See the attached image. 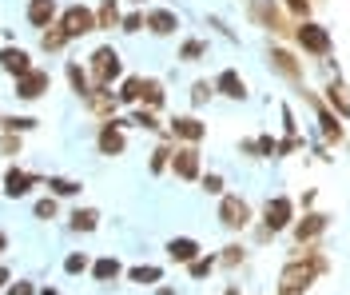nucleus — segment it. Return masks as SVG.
Masks as SVG:
<instances>
[{"mask_svg":"<svg viewBox=\"0 0 350 295\" xmlns=\"http://www.w3.org/2000/svg\"><path fill=\"white\" fill-rule=\"evenodd\" d=\"M68 84H72V92H76L80 100H88V96L96 92V84H92V72L80 68L76 60H68Z\"/></svg>","mask_w":350,"mask_h":295,"instance_id":"nucleus-19","label":"nucleus"},{"mask_svg":"<svg viewBox=\"0 0 350 295\" xmlns=\"http://www.w3.org/2000/svg\"><path fill=\"white\" fill-rule=\"evenodd\" d=\"M219 224L227 227V231H243V227L251 224V204L243 196H223L219 200Z\"/></svg>","mask_w":350,"mask_h":295,"instance_id":"nucleus-5","label":"nucleus"},{"mask_svg":"<svg viewBox=\"0 0 350 295\" xmlns=\"http://www.w3.org/2000/svg\"><path fill=\"white\" fill-rule=\"evenodd\" d=\"M120 28H124V32H139V28H148V16H144V12H128Z\"/></svg>","mask_w":350,"mask_h":295,"instance_id":"nucleus-41","label":"nucleus"},{"mask_svg":"<svg viewBox=\"0 0 350 295\" xmlns=\"http://www.w3.org/2000/svg\"><path fill=\"white\" fill-rule=\"evenodd\" d=\"M279 4H283L291 16H299V21H306V16H310V0H279Z\"/></svg>","mask_w":350,"mask_h":295,"instance_id":"nucleus-39","label":"nucleus"},{"mask_svg":"<svg viewBox=\"0 0 350 295\" xmlns=\"http://www.w3.org/2000/svg\"><path fill=\"white\" fill-rule=\"evenodd\" d=\"M0 156H21V132H4L0 136Z\"/></svg>","mask_w":350,"mask_h":295,"instance_id":"nucleus-38","label":"nucleus"},{"mask_svg":"<svg viewBox=\"0 0 350 295\" xmlns=\"http://www.w3.org/2000/svg\"><path fill=\"white\" fill-rule=\"evenodd\" d=\"M48 188H52V196H80L84 192V183L64 180V176H48Z\"/></svg>","mask_w":350,"mask_h":295,"instance_id":"nucleus-31","label":"nucleus"},{"mask_svg":"<svg viewBox=\"0 0 350 295\" xmlns=\"http://www.w3.org/2000/svg\"><path fill=\"white\" fill-rule=\"evenodd\" d=\"M239 148H243V152H247V156H259V144H255V140H243Z\"/></svg>","mask_w":350,"mask_h":295,"instance_id":"nucleus-47","label":"nucleus"},{"mask_svg":"<svg viewBox=\"0 0 350 295\" xmlns=\"http://www.w3.org/2000/svg\"><path fill=\"white\" fill-rule=\"evenodd\" d=\"M267 60H271V68L279 72L283 80H291V84H299V88H303V60H299L291 48H283V44L267 48Z\"/></svg>","mask_w":350,"mask_h":295,"instance_id":"nucleus-6","label":"nucleus"},{"mask_svg":"<svg viewBox=\"0 0 350 295\" xmlns=\"http://www.w3.org/2000/svg\"><path fill=\"white\" fill-rule=\"evenodd\" d=\"M211 84H215V92L219 96H227V100H247V80H243L235 68H223Z\"/></svg>","mask_w":350,"mask_h":295,"instance_id":"nucleus-13","label":"nucleus"},{"mask_svg":"<svg viewBox=\"0 0 350 295\" xmlns=\"http://www.w3.org/2000/svg\"><path fill=\"white\" fill-rule=\"evenodd\" d=\"M84 104H88V112H96L100 120H111V116H116V104H120V100H116V96H111L108 88H96V92H92V96L84 100Z\"/></svg>","mask_w":350,"mask_h":295,"instance_id":"nucleus-17","label":"nucleus"},{"mask_svg":"<svg viewBox=\"0 0 350 295\" xmlns=\"http://www.w3.org/2000/svg\"><path fill=\"white\" fill-rule=\"evenodd\" d=\"M131 4H144V0H131Z\"/></svg>","mask_w":350,"mask_h":295,"instance_id":"nucleus-52","label":"nucleus"},{"mask_svg":"<svg viewBox=\"0 0 350 295\" xmlns=\"http://www.w3.org/2000/svg\"><path fill=\"white\" fill-rule=\"evenodd\" d=\"M0 68L12 72V76H24V72L32 68V56H28L24 48H4V52H0Z\"/></svg>","mask_w":350,"mask_h":295,"instance_id":"nucleus-20","label":"nucleus"},{"mask_svg":"<svg viewBox=\"0 0 350 295\" xmlns=\"http://www.w3.org/2000/svg\"><path fill=\"white\" fill-rule=\"evenodd\" d=\"M48 88H52V76L44 68H28L24 76H16V96L21 100H40Z\"/></svg>","mask_w":350,"mask_h":295,"instance_id":"nucleus-11","label":"nucleus"},{"mask_svg":"<svg viewBox=\"0 0 350 295\" xmlns=\"http://www.w3.org/2000/svg\"><path fill=\"white\" fill-rule=\"evenodd\" d=\"M167 136L183 140V144H199V140L207 136V124L199 116H175L172 124H167Z\"/></svg>","mask_w":350,"mask_h":295,"instance_id":"nucleus-12","label":"nucleus"},{"mask_svg":"<svg viewBox=\"0 0 350 295\" xmlns=\"http://www.w3.org/2000/svg\"><path fill=\"white\" fill-rule=\"evenodd\" d=\"M92 275H96L100 283H116V279L124 275V268H120V259H116V255H104V259H96V264H92Z\"/></svg>","mask_w":350,"mask_h":295,"instance_id":"nucleus-23","label":"nucleus"},{"mask_svg":"<svg viewBox=\"0 0 350 295\" xmlns=\"http://www.w3.org/2000/svg\"><path fill=\"white\" fill-rule=\"evenodd\" d=\"M279 295H283V292H279Z\"/></svg>","mask_w":350,"mask_h":295,"instance_id":"nucleus-54","label":"nucleus"},{"mask_svg":"<svg viewBox=\"0 0 350 295\" xmlns=\"http://www.w3.org/2000/svg\"><path fill=\"white\" fill-rule=\"evenodd\" d=\"M172 172L179 180H199V144H179L172 152Z\"/></svg>","mask_w":350,"mask_h":295,"instance_id":"nucleus-10","label":"nucleus"},{"mask_svg":"<svg viewBox=\"0 0 350 295\" xmlns=\"http://www.w3.org/2000/svg\"><path fill=\"white\" fill-rule=\"evenodd\" d=\"M219 259L215 255H199V259H191V264H187V272L196 275V279H203V275H211V268H215Z\"/></svg>","mask_w":350,"mask_h":295,"instance_id":"nucleus-36","label":"nucleus"},{"mask_svg":"<svg viewBox=\"0 0 350 295\" xmlns=\"http://www.w3.org/2000/svg\"><path fill=\"white\" fill-rule=\"evenodd\" d=\"M299 148H303V140H299V136H286L283 144H279V156H291V152H299Z\"/></svg>","mask_w":350,"mask_h":295,"instance_id":"nucleus-45","label":"nucleus"},{"mask_svg":"<svg viewBox=\"0 0 350 295\" xmlns=\"http://www.w3.org/2000/svg\"><path fill=\"white\" fill-rule=\"evenodd\" d=\"M172 152H175L172 140H163V144H159V148L152 152V172H155V176H159L163 168H172Z\"/></svg>","mask_w":350,"mask_h":295,"instance_id":"nucleus-33","label":"nucleus"},{"mask_svg":"<svg viewBox=\"0 0 350 295\" xmlns=\"http://www.w3.org/2000/svg\"><path fill=\"white\" fill-rule=\"evenodd\" d=\"M203 56H207V44H203V40H196V36L183 40V48H179V60H183V64H199Z\"/></svg>","mask_w":350,"mask_h":295,"instance_id":"nucleus-29","label":"nucleus"},{"mask_svg":"<svg viewBox=\"0 0 350 295\" xmlns=\"http://www.w3.org/2000/svg\"><path fill=\"white\" fill-rule=\"evenodd\" d=\"M28 21L36 28H48L56 21V0H28Z\"/></svg>","mask_w":350,"mask_h":295,"instance_id":"nucleus-22","label":"nucleus"},{"mask_svg":"<svg viewBox=\"0 0 350 295\" xmlns=\"http://www.w3.org/2000/svg\"><path fill=\"white\" fill-rule=\"evenodd\" d=\"M131 124H135V128H144V132H159V120H155V108H148V104L131 112ZM159 136H163V132H159Z\"/></svg>","mask_w":350,"mask_h":295,"instance_id":"nucleus-30","label":"nucleus"},{"mask_svg":"<svg viewBox=\"0 0 350 295\" xmlns=\"http://www.w3.org/2000/svg\"><path fill=\"white\" fill-rule=\"evenodd\" d=\"M32 183H36V176H28L21 168H8V176H4V196H8V200H21V196L32 192Z\"/></svg>","mask_w":350,"mask_h":295,"instance_id":"nucleus-16","label":"nucleus"},{"mask_svg":"<svg viewBox=\"0 0 350 295\" xmlns=\"http://www.w3.org/2000/svg\"><path fill=\"white\" fill-rule=\"evenodd\" d=\"M0 287H8V268L0 264Z\"/></svg>","mask_w":350,"mask_h":295,"instance_id":"nucleus-48","label":"nucleus"},{"mask_svg":"<svg viewBox=\"0 0 350 295\" xmlns=\"http://www.w3.org/2000/svg\"><path fill=\"white\" fill-rule=\"evenodd\" d=\"M60 24H64V32L76 40V36H88V32H96L100 21H96V12L84 8V4H68L64 12H60Z\"/></svg>","mask_w":350,"mask_h":295,"instance_id":"nucleus-4","label":"nucleus"},{"mask_svg":"<svg viewBox=\"0 0 350 295\" xmlns=\"http://www.w3.org/2000/svg\"><path fill=\"white\" fill-rule=\"evenodd\" d=\"M139 96H144V76H128V80L120 84V92H116L120 104H139Z\"/></svg>","mask_w":350,"mask_h":295,"instance_id":"nucleus-25","label":"nucleus"},{"mask_svg":"<svg viewBox=\"0 0 350 295\" xmlns=\"http://www.w3.org/2000/svg\"><path fill=\"white\" fill-rule=\"evenodd\" d=\"M211 96H215V84H207V80H196V84H191V104H196V108H203Z\"/></svg>","mask_w":350,"mask_h":295,"instance_id":"nucleus-35","label":"nucleus"},{"mask_svg":"<svg viewBox=\"0 0 350 295\" xmlns=\"http://www.w3.org/2000/svg\"><path fill=\"white\" fill-rule=\"evenodd\" d=\"M327 224H330V220L323 216V211H306L303 220L295 224V240H299V244H314V240L327 231Z\"/></svg>","mask_w":350,"mask_h":295,"instance_id":"nucleus-14","label":"nucleus"},{"mask_svg":"<svg viewBox=\"0 0 350 295\" xmlns=\"http://www.w3.org/2000/svg\"><path fill=\"white\" fill-rule=\"evenodd\" d=\"M36 124H40V120H36V116H4V124H0V128H4V132H32V128H36Z\"/></svg>","mask_w":350,"mask_h":295,"instance_id":"nucleus-32","label":"nucleus"},{"mask_svg":"<svg viewBox=\"0 0 350 295\" xmlns=\"http://www.w3.org/2000/svg\"><path fill=\"white\" fill-rule=\"evenodd\" d=\"M139 104H148V108H163V84H159L155 76L144 80V96H139Z\"/></svg>","mask_w":350,"mask_h":295,"instance_id":"nucleus-28","label":"nucleus"},{"mask_svg":"<svg viewBox=\"0 0 350 295\" xmlns=\"http://www.w3.org/2000/svg\"><path fill=\"white\" fill-rule=\"evenodd\" d=\"M32 211H36V220H52V216H56V200L48 196V200H40V204L32 207Z\"/></svg>","mask_w":350,"mask_h":295,"instance_id":"nucleus-43","label":"nucleus"},{"mask_svg":"<svg viewBox=\"0 0 350 295\" xmlns=\"http://www.w3.org/2000/svg\"><path fill=\"white\" fill-rule=\"evenodd\" d=\"M262 227H267V231H286V227H295V204H291L286 196L267 200V207H262Z\"/></svg>","mask_w":350,"mask_h":295,"instance_id":"nucleus-8","label":"nucleus"},{"mask_svg":"<svg viewBox=\"0 0 350 295\" xmlns=\"http://www.w3.org/2000/svg\"><path fill=\"white\" fill-rule=\"evenodd\" d=\"M64 272L68 275H84L88 272V255H84V251H72V255H68V259H64Z\"/></svg>","mask_w":350,"mask_h":295,"instance_id":"nucleus-37","label":"nucleus"},{"mask_svg":"<svg viewBox=\"0 0 350 295\" xmlns=\"http://www.w3.org/2000/svg\"><path fill=\"white\" fill-rule=\"evenodd\" d=\"M124 124L131 120H104L100 124V136H96V148H100V156H124V148H128V140H124Z\"/></svg>","mask_w":350,"mask_h":295,"instance_id":"nucleus-7","label":"nucleus"},{"mask_svg":"<svg viewBox=\"0 0 350 295\" xmlns=\"http://www.w3.org/2000/svg\"><path fill=\"white\" fill-rule=\"evenodd\" d=\"M247 8H251V16H255L262 28H271L275 36H295V28L286 24L283 8H279L275 0H247Z\"/></svg>","mask_w":350,"mask_h":295,"instance_id":"nucleus-3","label":"nucleus"},{"mask_svg":"<svg viewBox=\"0 0 350 295\" xmlns=\"http://www.w3.org/2000/svg\"><path fill=\"white\" fill-rule=\"evenodd\" d=\"M255 144H259V156H279V140H271V136H259Z\"/></svg>","mask_w":350,"mask_h":295,"instance_id":"nucleus-44","label":"nucleus"},{"mask_svg":"<svg viewBox=\"0 0 350 295\" xmlns=\"http://www.w3.org/2000/svg\"><path fill=\"white\" fill-rule=\"evenodd\" d=\"M203 192H207V196H223V176H219V172L203 176Z\"/></svg>","mask_w":350,"mask_h":295,"instance_id":"nucleus-42","label":"nucleus"},{"mask_svg":"<svg viewBox=\"0 0 350 295\" xmlns=\"http://www.w3.org/2000/svg\"><path fill=\"white\" fill-rule=\"evenodd\" d=\"M96 21H100V28H120V24H124V16H120V4H116V0H100Z\"/></svg>","mask_w":350,"mask_h":295,"instance_id":"nucleus-27","label":"nucleus"},{"mask_svg":"<svg viewBox=\"0 0 350 295\" xmlns=\"http://www.w3.org/2000/svg\"><path fill=\"white\" fill-rule=\"evenodd\" d=\"M303 96L314 104V112H319V132H323V140H327V144H342V136H347V132H342V124H338L342 116L330 112L327 100H319V96H310V92H303Z\"/></svg>","mask_w":350,"mask_h":295,"instance_id":"nucleus-9","label":"nucleus"},{"mask_svg":"<svg viewBox=\"0 0 350 295\" xmlns=\"http://www.w3.org/2000/svg\"><path fill=\"white\" fill-rule=\"evenodd\" d=\"M0 124H4V116H0Z\"/></svg>","mask_w":350,"mask_h":295,"instance_id":"nucleus-53","label":"nucleus"},{"mask_svg":"<svg viewBox=\"0 0 350 295\" xmlns=\"http://www.w3.org/2000/svg\"><path fill=\"white\" fill-rule=\"evenodd\" d=\"M219 264H223V268H235V264H243V248H239V244L223 248V255H219Z\"/></svg>","mask_w":350,"mask_h":295,"instance_id":"nucleus-40","label":"nucleus"},{"mask_svg":"<svg viewBox=\"0 0 350 295\" xmlns=\"http://www.w3.org/2000/svg\"><path fill=\"white\" fill-rule=\"evenodd\" d=\"M8 295H36V292H32V283H24V279H21V283H12V287H8Z\"/></svg>","mask_w":350,"mask_h":295,"instance_id":"nucleus-46","label":"nucleus"},{"mask_svg":"<svg viewBox=\"0 0 350 295\" xmlns=\"http://www.w3.org/2000/svg\"><path fill=\"white\" fill-rule=\"evenodd\" d=\"M167 259H172V264H191V259H199V244L187 240V235L167 240Z\"/></svg>","mask_w":350,"mask_h":295,"instance_id":"nucleus-18","label":"nucleus"},{"mask_svg":"<svg viewBox=\"0 0 350 295\" xmlns=\"http://www.w3.org/2000/svg\"><path fill=\"white\" fill-rule=\"evenodd\" d=\"M0 251H8V235L4 231H0Z\"/></svg>","mask_w":350,"mask_h":295,"instance_id":"nucleus-49","label":"nucleus"},{"mask_svg":"<svg viewBox=\"0 0 350 295\" xmlns=\"http://www.w3.org/2000/svg\"><path fill=\"white\" fill-rule=\"evenodd\" d=\"M68 40H72V36L64 32V24H48V28H44V36H40V48H44V52H60Z\"/></svg>","mask_w":350,"mask_h":295,"instance_id":"nucleus-24","label":"nucleus"},{"mask_svg":"<svg viewBox=\"0 0 350 295\" xmlns=\"http://www.w3.org/2000/svg\"><path fill=\"white\" fill-rule=\"evenodd\" d=\"M159 295H175V292H172V287H159Z\"/></svg>","mask_w":350,"mask_h":295,"instance_id":"nucleus-51","label":"nucleus"},{"mask_svg":"<svg viewBox=\"0 0 350 295\" xmlns=\"http://www.w3.org/2000/svg\"><path fill=\"white\" fill-rule=\"evenodd\" d=\"M40 295H60V292H56V287H44V292Z\"/></svg>","mask_w":350,"mask_h":295,"instance_id":"nucleus-50","label":"nucleus"},{"mask_svg":"<svg viewBox=\"0 0 350 295\" xmlns=\"http://www.w3.org/2000/svg\"><path fill=\"white\" fill-rule=\"evenodd\" d=\"M159 275H163V272L148 264V268H131V272H128V279H131V283H144V287H148V283H159Z\"/></svg>","mask_w":350,"mask_h":295,"instance_id":"nucleus-34","label":"nucleus"},{"mask_svg":"<svg viewBox=\"0 0 350 295\" xmlns=\"http://www.w3.org/2000/svg\"><path fill=\"white\" fill-rule=\"evenodd\" d=\"M100 227V211L96 207H76L72 211V231H96Z\"/></svg>","mask_w":350,"mask_h":295,"instance_id":"nucleus-26","label":"nucleus"},{"mask_svg":"<svg viewBox=\"0 0 350 295\" xmlns=\"http://www.w3.org/2000/svg\"><path fill=\"white\" fill-rule=\"evenodd\" d=\"M327 104H330L338 116H342V120H350V96H347V84H342L338 76L327 84Z\"/></svg>","mask_w":350,"mask_h":295,"instance_id":"nucleus-21","label":"nucleus"},{"mask_svg":"<svg viewBox=\"0 0 350 295\" xmlns=\"http://www.w3.org/2000/svg\"><path fill=\"white\" fill-rule=\"evenodd\" d=\"M88 72H92V84L96 88H111L120 76H124V60L111 44H100L92 56H88Z\"/></svg>","mask_w":350,"mask_h":295,"instance_id":"nucleus-1","label":"nucleus"},{"mask_svg":"<svg viewBox=\"0 0 350 295\" xmlns=\"http://www.w3.org/2000/svg\"><path fill=\"white\" fill-rule=\"evenodd\" d=\"M175 28H179V16H175L172 8H152L148 12V32L152 36H172Z\"/></svg>","mask_w":350,"mask_h":295,"instance_id":"nucleus-15","label":"nucleus"},{"mask_svg":"<svg viewBox=\"0 0 350 295\" xmlns=\"http://www.w3.org/2000/svg\"><path fill=\"white\" fill-rule=\"evenodd\" d=\"M295 40H299V48H303L306 56H330V48H334V40H330V28L314 24L310 16L295 24Z\"/></svg>","mask_w":350,"mask_h":295,"instance_id":"nucleus-2","label":"nucleus"}]
</instances>
